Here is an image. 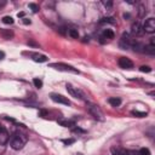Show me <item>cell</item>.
<instances>
[{
  "mask_svg": "<svg viewBox=\"0 0 155 155\" xmlns=\"http://www.w3.org/2000/svg\"><path fill=\"white\" fill-rule=\"evenodd\" d=\"M27 140H28V136L25 133H23V132H15L10 137V147L13 150H21L25 145Z\"/></svg>",
  "mask_w": 155,
  "mask_h": 155,
  "instance_id": "cell-1",
  "label": "cell"
},
{
  "mask_svg": "<svg viewBox=\"0 0 155 155\" xmlns=\"http://www.w3.org/2000/svg\"><path fill=\"white\" fill-rule=\"evenodd\" d=\"M86 108H87V111L93 116V119H96V120H98V121H104L103 111L99 109V107H98L97 104L86 102Z\"/></svg>",
  "mask_w": 155,
  "mask_h": 155,
  "instance_id": "cell-2",
  "label": "cell"
},
{
  "mask_svg": "<svg viewBox=\"0 0 155 155\" xmlns=\"http://www.w3.org/2000/svg\"><path fill=\"white\" fill-rule=\"evenodd\" d=\"M67 91H68V93L71 96V97H74V98H76V99H80V101H85L86 98V96H85V93L81 91V90H79L78 87H74V86H71L70 84H67Z\"/></svg>",
  "mask_w": 155,
  "mask_h": 155,
  "instance_id": "cell-3",
  "label": "cell"
},
{
  "mask_svg": "<svg viewBox=\"0 0 155 155\" xmlns=\"http://www.w3.org/2000/svg\"><path fill=\"white\" fill-rule=\"evenodd\" d=\"M134 41H136V40L131 36V34L124 33L122 36H121V40H120V46L124 47V48H131Z\"/></svg>",
  "mask_w": 155,
  "mask_h": 155,
  "instance_id": "cell-4",
  "label": "cell"
},
{
  "mask_svg": "<svg viewBox=\"0 0 155 155\" xmlns=\"http://www.w3.org/2000/svg\"><path fill=\"white\" fill-rule=\"evenodd\" d=\"M51 68H54L57 70H63V71H70V73H75V74H79V70L71 65H68V64H64V63H52L50 64Z\"/></svg>",
  "mask_w": 155,
  "mask_h": 155,
  "instance_id": "cell-5",
  "label": "cell"
},
{
  "mask_svg": "<svg viewBox=\"0 0 155 155\" xmlns=\"http://www.w3.org/2000/svg\"><path fill=\"white\" fill-rule=\"evenodd\" d=\"M143 27V30L144 33H148V34H153L155 31V19L154 18H148L144 24L142 25Z\"/></svg>",
  "mask_w": 155,
  "mask_h": 155,
  "instance_id": "cell-6",
  "label": "cell"
},
{
  "mask_svg": "<svg viewBox=\"0 0 155 155\" xmlns=\"http://www.w3.org/2000/svg\"><path fill=\"white\" fill-rule=\"evenodd\" d=\"M50 97H51V99H52L53 102H56V103L64 104V105H70V101H69L67 97L62 96V94H58V93H51Z\"/></svg>",
  "mask_w": 155,
  "mask_h": 155,
  "instance_id": "cell-7",
  "label": "cell"
},
{
  "mask_svg": "<svg viewBox=\"0 0 155 155\" xmlns=\"http://www.w3.org/2000/svg\"><path fill=\"white\" fill-rule=\"evenodd\" d=\"M117 63H119V67L122 68V69H132L133 68V62L130 58H127V57L119 58Z\"/></svg>",
  "mask_w": 155,
  "mask_h": 155,
  "instance_id": "cell-8",
  "label": "cell"
},
{
  "mask_svg": "<svg viewBox=\"0 0 155 155\" xmlns=\"http://www.w3.org/2000/svg\"><path fill=\"white\" fill-rule=\"evenodd\" d=\"M131 33H132V35H134V36H142V35L144 34V30H143L142 24H140L139 22L133 23L132 27H131Z\"/></svg>",
  "mask_w": 155,
  "mask_h": 155,
  "instance_id": "cell-9",
  "label": "cell"
},
{
  "mask_svg": "<svg viewBox=\"0 0 155 155\" xmlns=\"http://www.w3.org/2000/svg\"><path fill=\"white\" fill-rule=\"evenodd\" d=\"M10 139V134L5 128H0V145H4L8 142Z\"/></svg>",
  "mask_w": 155,
  "mask_h": 155,
  "instance_id": "cell-10",
  "label": "cell"
},
{
  "mask_svg": "<svg viewBox=\"0 0 155 155\" xmlns=\"http://www.w3.org/2000/svg\"><path fill=\"white\" fill-rule=\"evenodd\" d=\"M31 59L34 62H38V63H44V62H47L48 61L47 56L41 54V53H31Z\"/></svg>",
  "mask_w": 155,
  "mask_h": 155,
  "instance_id": "cell-11",
  "label": "cell"
},
{
  "mask_svg": "<svg viewBox=\"0 0 155 155\" xmlns=\"http://www.w3.org/2000/svg\"><path fill=\"white\" fill-rule=\"evenodd\" d=\"M57 122L63 126V127H71V126H75V122L73 120H67V119H59L57 120Z\"/></svg>",
  "mask_w": 155,
  "mask_h": 155,
  "instance_id": "cell-12",
  "label": "cell"
},
{
  "mask_svg": "<svg viewBox=\"0 0 155 155\" xmlns=\"http://www.w3.org/2000/svg\"><path fill=\"white\" fill-rule=\"evenodd\" d=\"M0 35H1L4 39L10 40L11 38H13V31L10 30V29H1V28H0Z\"/></svg>",
  "mask_w": 155,
  "mask_h": 155,
  "instance_id": "cell-13",
  "label": "cell"
},
{
  "mask_svg": "<svg viewBox=\"0 0 155 155\" xmlns=\"http://www.w3.org/2000/svg\"><path fill=\"white\" fill-rule=\"evenodd\" d=\"M101 39H114V31L111 29H104V31L101 35Z\"/></svg>",
  "mask_w": 155,
  "mask_h": 155,
  "instance_id": "cell-14",
  "label": "cell"
},
{
  "mask_svg": "<svg viewBox=\"0 0 155 155\" xmlns=\"http://www.w3.org/2000/svg\"><path fill=\"white\" fill-rule=\"evenodd\" d=\"M111 153H113V155H127V150L126 149L117 148V147L111 148Z\"/></svg>",
  "mask_w": 155,
  "mask_h": 155,
  "instance_id": "cell-15",
  "label": "cell"
},
{
  "mask_svg": "<svg viewBox=\"0 0 155 155\" xmlns=\"http://www.w3.org/2000/svg\"><path fill=\"white\" fill-rule=\"evenodd\" d=\"M108 103L111 105V107H119L121 104V99L117 98V97H110L108 99Z\"/></svg>",
  "mask_w": 155,
  "mask_h": 155,
  "instance_id": "cell-16",
  "label": "cell"
},
{
  "mask_svg": "<svg viewBox=\"0 0 155 155\" xmlns=\"http://www.w3.org/2000/svg\"><path fill=\"white\" fill-rule=\"evenodd\" d=\"M1 21H2V23H5V24H13V22H15L11 16H4Z\"/></svg>",
  "mask_w": 155,
  "mask_h": 155,
  "instance_id": "cell-17",
  "label": "cell"
},
{
  "mask_svg": "<svg viewBox=\"0 0 155 155\" xmlns=\"http://www.w3.org/2000/svg\"><path fill=\"white\" fill-rule=\"evenodd\" d=\"M68 34H69L71 38H74V39H78V38H79V33H78V30L74 29V28L68 29Z\"/></svg>",
  "mask_w": 155,
  "mask_h": 155,
  "instance_id": "cell-18",
  "label": "cell"
},
{
  "mask_svg": "<svg viewBox=\"0 0 155 155\" xmlns=\"http://www.w3.org/2000/svg\"><path fill=\"white\" fill-rule=\"evenodd\" d=\"M133 116H137V117H144V116H147V113H144V111H138V110H132V113H131Z\"/></svg>",
  "mask_w": 155,
  "mask_h": 155,
  "instance_id": "cell-19",
  "label": "cell"
},
{
  "mask_svg": "<svg viewBox=\"0 0 155 155\" xmlns=\"http://www.w3.org/2000/svg\"><path fill=\"white\" fill-rule=\"evenodd\" d=\"M99 23H111V24H114L115 21H114V18H111V17H104V18H102V19L99 21Z\"/></svg>",
  "mask_w": 155,
  "mask_h": 155,
  "instance_id": "cell-20",
  "label": "cell"
},
{
  "mask_svg": "<svg viewBox=\"0 0 155 155\" xmlns=\"http://www.w3.org/2000/svg\"><path fill=\"white\" fill-rule=\"evenodd\" d=\"M33 84H34L35 87H38V88H41V87H42V81H41L40 79H38V78H35V79L33 80Z\"/></svg>",
  "mask_w": 155,
  "mask_h": 155,
  "instance_id": "cell-21",
  "label": "cell"
},
{
  "mask_svg": "<svg viewBox=\"0 0 155 155\" xmlns=\"http://www.w3.org/2000/svg\"><path fill=\"white\" fill-rule=\"evenodd\" d=\"M139 70L143 71V73H150V71H151V68H150L149 65H142V67L139 68Z\"/></svg>",
  "mask_w": 155,
  "mask_h": 155,
  "instance_id": "cell-22",
  "label": "cell"
},
{
  "mask_svg": "<svg viewBox=\"0 0 155 155\" xmlns=\"http://www.w3.org/2000/svg\"><path fill=\"white\" fill-rule=\"evenodd\" d=\"M138 153H139V155H150V150L148 148H142Z\"/></svg>",
  "mask_w": 155,
  "mask_h": 155,
  "instance_id": "cell-23",
  "label": "cell"
},
{
  "mask_svg": "<svg viewBox=\"0 0 155 155\" xmlns=\"http://www.w3.org/2000/svg\"><path fill=\"white\" fill-rule=\"evenodd\" d=\"M29 7L31 8L33 12H38V11H39V6H38L36 4H33V2H31V4H29Z\"/></svg>",
  "mask_w": 155,
  "mask_h": 155,
  "instance_id": "cell-24",
  "label": "cell"
},
{
  "mask_svg": "<svg viewBox=\"0 0 155 155\" xmlns=\"http://www.w3.org/2000/svg\"><path fill=\"white\" fill-rule=\"evenodd\" d=\"M64 144H67V145H69V144H73L74 142H75V139H63L62 140Z\"/></svg>",
  "mask_w": 155,
  "mask_h": 155,
  "instance_id": "cell-25",
  "label": "cell"
},
{
  "mask_svg": "<svg viewBox=\"0 0 155 155\" xmlns=\"http://www.w3.org/2000/svg\"><path fill=\"white\" fill-rule=\"evenodd\" d=\"M104 4V6L105 7H111V5H113V2L111 1H108V2H103Z\"/></svg>",
  "mask_w": 155,
  "mask_h": 155,
  "instance_id": "cell-26",
  "label": "cell"
},
{
  "mask_svg": "<svg viewBox=\"0 0 155 155\" xmlns=\"http://www.w3.org/2000/svg\"><path fill=\"white\" fill-rule=\"evenodd\" d=\"M6 5V0H0V8H2Z\"/></svg>",
  "mask_w": 155,
  "mask_h": 155,
  "instance_id": "cell-27",
  "label": "cell"
},
{
  "mask_svg": "<svg viewBox=\"0 0 155 155\" xmlns=\"http://www.w3.org/2000/svg\"><path fill=\"white\" fill-rule=\"evenodd\" d=\"M5 58V52L4 51H0V61H2Z\"/></svg>",
  "mask_w": 155,
  "mask_h": 155,
  "instance_id": "cell-28",
  "label": "cell"
},
{
  "mask_svg": "<svg viewBox=\"0 0 155 155\" xmlns=\"http://www.w3.org/2000/svg\"><path fill=\"white\" fill-rule=\"evenodd\" d=\"M23 22H24V24H30V21L28 18H23Z\"/></svg>",
  "mask_w": 155,
  "mask_h": 155,
  "instance_id": "cell-29",
  "label": "cell"
},
{
  "mask_svg": "<svg viewBox=\"0 0 155 155\" xmlns=\"http://www.w3.org/2000/svg\"><path fill=\"white\" fill-rule=\"evenodd\" d=\"M23 16H24V13H23V12H19V13H18V17H23Z\"/></svg>",
  "mask_w": 155,
  "mask_h": 155,
  "instance_id": "cell-30",
  "label": "cell"
},
{
  "mask_svg": "<svg viewBox=\"0 0 155 155\" xmlns=\"http://www.w3.org/2000/svg\"><path fill=\"white\" fill-rule=\"evenodd\" d=\"M78 155H81V154H78Z\"/></svg>",
  "mask_w": 155,
  "mask_h": 155,
  "instance_id": "cell-31",
  "label": "cell"
}]
</instances>
